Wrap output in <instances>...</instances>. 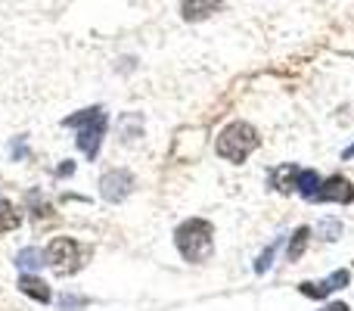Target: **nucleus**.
<instances>
[{
	"label": "nucleus",
	"mask_w": 354,
	"mask_h": 311,
	"mask_svg": "<svg viewBox=\"0 0 354 311\" xmlns=\"http://www.w3.org/2000/svg\"><path fill=\"white\" fill-rule=\"evenodd\" d=\"M131 190H134V175L124 171V168H112V171H106V175L100 177V193H103L106 202L128 199Z\"/></svg>",
	"instance_id": "nucleus-5"
},
{
	"label": "nucleus",
	"mask_w": 354,
	"mask_h": 311,
	"mask_svg": "<svg viewBox=\"0 0 354 311\" xmlns=\"http://www.w3.org/2000/svg\"><path fill=\"white\" fill-rule=\"evenodd\" d=\"M62 128H75L78 131V150L84 153L87 159H97L100 156V147H103V137H106V128H109V116L103 112V106H87V109L75 112L62 122Z\"/></svg>",
	"instance_id": "nucleus-1"
},
{
	"label": "nucleus",
	"mask_w": 354,
	"mask_h": 311,
	"mask_svg": "<svg viewBox=\"0 0 354 311\" xmlns=\"http://www.w3.org/2000/svg\"><path fill=\"white\" fill-rule=\"evenodd\" d=\"M295 177H299V171H295L292 165H280V168L274 171V187L280 190V193H289V190L295 187Z\"/></svg>",
	"instance_id": "nucleus-13"
},
{
	"label": "nucleus",
	"mask_w": 354,
	"mask_h": 311,
	"mask_svg": "<svg viewBox=\"0 0 354 311\" xmlns=\"http://www.w3.org/2000/svg\"><path fill=\"white\" fill-rule=\"evenodd\" d=\"M274 252H277V243L268 246V252H261V258L255 262V271H258V274H264V271L270 268V258H274Z\"/></svg>",
	"instance_id": "nucleus-15"
},
{
	"label": "nucleus",
	"mask_w": 354,
	"mask_h": 311,
	"mask_svg": "<svg viewBox=\"0 0 354 311\" xmlns=\"http://www.w3.org/2000/svg\"><path fill=\"white\" fill-rule=\"evenodd\" d=\"M224 0H183L180 3V16L187 22H199V19H208Z\"/></svg>",
	"instance_id": "nucleus-9"
},
{
	"label": "nucleus",
	"mask_w": 354,
	"mask_h": 311,
	"mask_svg": "<svg viewBox=\"0 0 354 311\" xmlns=\"http://www.w3.org/2000/svg\"><path fill=\"white\" fill-rule=\"evenodd\" d=\"M320 184H324V181H320V175H317V171H311V168L299 171V177H295V190H299L301 196H308V199L317 193Z\"/></svg>",
	"instance_id": "nucleus-11"
},
{
	"label": "nucleus",
	"mask_w": 354,
	"mask_h": 311,
	"mask_svg": "<svg viewBox=\"0 0 354 311\" xmlns=\"http://www.w3.org/2000/svg\"><path fill=\"white\" fill-rule=\"evenodd\" d=\"M16 287L22 290V293L28 296V299H35V302H50V299H53V293H50L47 281H41L37 274H28V271H25V274L19 277Z\"/></svg>",
	"instance_id": "nucleus-8"
},
{
	"label": "nucleus",
	"mask_w": 354,
	"mask_h": 311,
	"mask_svg": "<svg viewBox=\"0 0 354 311\" xmlns=\"http://www.w3.org/2000/svg\"><path fill=\"white\" fill-rule=\"evenodd\" d=\"M19 227V212L10 202H0V231H16Z\"/></svg>",
	"instance_id": "nucleus-14"
},
{
	"label": "nucleus",
	"mask_w": 354,
	"mask_h": 311,
	"mask_svg": "<svg viewBox=\"0 0 354 311\" xmlns=\"http://www.w3.org/2000/svg\"><path fill=\"white\" fill-rule=\"evenodd\" d=\"M258 143H261V137H258V131L252 128L249 122H233V125H227V128L218 134L214 150H218L221 159L239 165V162H245V159L255 153Z\"/></svg>",
	"instance_id": "nucleus-3"
},
{
	"label": "nucleus",
	"mask_w": 354,
	"mask_h": 311,
	"mask_svg": "<svg viewBox=\"0 0 354 311\" xmlns=\"http://www.w3.org/2000/svg\"><path fill=\"white\" fill-rule=\"evenodd\" d=\"M44 262L56 271V274H75V271L84 265V252H81V243L72 237H53L44 252Z\"/></svg>",
	"instance_id": "nucleus-4"
},
{
	"label": "nucleus",
	"mask_w": 354,
	"mask_h": 311,
	"mask_svg": "<svg viewBox=\"0 0 354 311\" xmlns=\"http://www.w3.org/2000/svg\"><path fill=\"white\" fill-rule=\"evenodd\" d=\"M62 308H75V305H84V299H75V296H66V299L59 302Z\"/></svg>",
	"instance_id": "nucleus-16"
},
{
	"label": "nucleus",
	"mask_w": 354,
	"mask_h": 311,
	"mask_svg": "<svg viewBox=\"0 0 354 311\" xmlns=\"http://www.w3.org/2000/svg\"><path fill=\"white\" fill-rule=\"evenodd\" d=\"M174 243H177V252H180L187 262L199 265V262H205L214 249V227L208 224L205 218H187L174 231Z\"/></svg>",
	"instance_id": "nucleus-2"
},
{
	"label": "nucleus",
	"mask_w": 354,
	"mask_h": 311,
	"mask_svg": "<svg viewBox=\"0 0 354 311\" xmlns=\"http://www.w3.org/2000/svg\"><path fill=\"white\" fill-rule=\"evenodd\" d=\"M324 311H351V308L345 305V302H333V305H326Z\"/></svg>",
	"instance_id": "nucleus-17"
},
{
	"label": "nucleus",
	"mask_w": 354,
	"mask_h": 311,
	"mask_svg": "<svg viewBox=\"0 0 354 311\" xmlns=\"http://www.w3.org/2000/svg\"><path fill=\"white\" fill-rule=\"evenodd\" d=\"M351 281V274L348 271H333L326 281H320V283H301V296H311V299H326L330 293H336L339 287H345V283Z\"/></svg>",
	"instance_id": "nucleus-7"
},
{
	"label": "nucleus",
	"mask_w": 354,
	"mask_h": 311,
	"mask_svg": "<svg viewBox=\"0 0 354 311\" xmlns=\"http://www.w3.org/2000/svg\"><path fill=\"white\" fill-rule=\"evenodd\" d=\"M342 159H354V143H351V147H348V150H345V153H342Z\"/></svg>",
	"instance_id": "nucleus-18"
},
{
	"label": "nucleus",
	"mask_w": 354,
	"mask_h": 311,
	"mask_svg": "<svg viewBox=\"0 0 354 311\" xmlns=\"http://www.w3.org/2000/svg\"><path fill=\"white\" fill-rule=\"evenodd\" d=\"M308 240H311V227H299V231L292 233V240H289V249H286L289 262H299V258L305 256Z\"/></svg>",
	"instance_id": "nucleus-10"
},
{
	"label": "nucleus",
	"mask_w": 354,
	"mask_h": 311,
	"mask_svg": "<svg viewBox=\"0 0 354 311\" xmlns=\"http://www.w3.org/2000/svg\"><path fill=\"white\" fill-rule=\"evenodd\" d=\"M311 199H317V202H354V187H351L348 177L333 175L320 184L317 193H314Z\"/></svg>",
	"instance_id": "nucleus-6"
},
{
	"label": "nucleus",
	"mask_w": 354,
	"mask_h": 311,
	"mask_svg": "<svg viewBox=\"0 0 354 311\" xmlns=\"http://www.w3.org/2000/svg\"><path fill=\"white\" fill-rule=\"evenodd\" d=\"M16 265H19V268H25L28 274H35V271L41 268V265H47V262H44V252L41 249H35V246H25V249L16 256Z\"/></svg>",
	"instance_id": "nucleus-12"
}]
</instances>
